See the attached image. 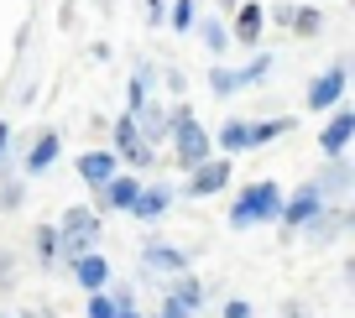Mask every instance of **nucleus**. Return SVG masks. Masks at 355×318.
Wrapping results in <instances>:
<instances>
[{
    "label": "nucleus",
    "instance_id": "nucleus-26",
    "mask_svg": "<svg viewBox=\"0 0 355 318\" xmlns=\"http://www.w3.org/2000/svg\"><path fill=\"white\" fill-rule=\"evenodd\" d=\"M225 318H256V313H251L245 297H230V303H225Z\"/></svg>",
    "mask_w": 355,
    "mask_h": 318
},
{
    "label": "nucleus",
    "instance_id": "nucleus-13",
    "mask_svg": "<svg viewBox=\"0 0 355 318\" xmlns=\"http://www.w3.org/2000/svg\"><path fill=\"white\" fill-rule=\"evenodd\" d=\"M350 136H355V110H350V105H334V121L324 125V136H319L324 157H345V146H350Z\"/></svg>",
    "mask_w": 355,
    "mask_h": 318
},
{
    "label": "nucleus",
    "instance_id": "nucleus-8",
    "mask_svg": "<svg viewBox=\"0 0 355 318\" xmlns=\"http://www.w3.org/2000/svg\"><path fill=\"white\" fill-rule=\"evenodd\" d=\"M136 193H141V177H136V173H115L110 183L94 193V214H110V209L121 214V209L136 204Z\"/></svg>",
    "mask_w": 355,
    "mask_h": 318
},
{
    "label": "nucleus",
    "instance_id": "nucleus-3",
    "mask_svg": "<svg viewBox=\"0 0 355 318\" xmlns=\"http://www.w3.org/2000/svg\"><path fill=\"white\" fill-rule=\"evenodd\" d=\"M173 146H178V162H183V167L209 162V136H204V125L193 121L189 105H178V110H173Z\"/></svg>",
    "mask_w": 355,
    "mask_h": 318
},
{
    "label": "nucleus",
    "instance_id": "nucleus-7",
    "mask_svg": "<svg viewBox=\"0 0 355 318\" xmlns=\"http://www.w3.org/2000/svg\"><path fill=\"white\" fill-rule=\"evenodd\" d=\"M230 177H235L230 157H209V162H199V167H193V177H189V198L225 193V188H230Z\"/></svg>",
    "mask_w": 355,
    "mask_h": 318
},
{
    "label": "nucleus",
    "instance_id": "nucleus-23",
    "mask_svg": "<svg viewBox=\"0 0 355 318\" xmlns=\"http://www.w3.org/2000/svg\"><path fill=\"white\" fill-rule=\"evenodd\" d=\"M37 261L58 266V230H53V224H37Z\"/></svg>",
    "mask_w": 355,
    "mask_h": 318
},
{
    "label": "nucleus",
    "instance_id": "nucleus-5",
    "mask_svg": "<svg viewBox=\"0 0 355 318\" xmlns=\"http://www.w3.org/2000/svg\"><path fill=\"white\" fill-rule=\"evenodd\" d=\"M266 73H272V53L251 58L245 68H209V89L214 94H241L245 84H256V78H266Z\"/></svg>",
    "mask_w": 355,
    "mask_h": 318
},
{
    "label": "nucleus",
    "instance_id": "nucleus-30",
    "mask_svg": "<svg viewBox=\"0 0 355 318\" xmlns=\"http://www.w3.org/2000/svg\"><path fill=\"white\" fill-rule=\"evenodd\" d=\"M220 6H225V11H235V6H241V0H220Z\"/></svg>",
    "mask_w": 355,
    "mask_h": 318
},
{
    "label": "nucleus",
    "instance_id": "nucleus-4",
    "mask_svg": "<svg viewBox=\"0 0 355 318\" xmlns=\"http://www.w3.org/2000/svg\"><path fill=\"white\" fill-rule=\"evenodd\" d=\"M319 214H324V193L313 188V177H309V183H298L288 198H282V214H277V220L288 224V230H309Z\"/></svg>",
    "mask_w": 355,
    "mask_h": 318
},
{
    "label": "nucleus",
    "instance_id": "nucleus-15",
    "mask_svg": "<svg viewBox=\"0 0 355 318\" xmlns=\"http://www.w3.org/2000/svg\"><path fill=\"white\" fill-rule=\"evenodd\" d=\"M272 21L293 26L298 37H313V32L324 26V16H319V11H309V6H272Z\"/></svg>",
    "mask_w": 355,
    "mask_h": 318
},
{
    "label": "nucleus",
    "instance_id": "nucleus-17",
    "mask_svg": "<svg viewBox=\"0 0 355 318\" xmlns=\"http://www.w3.org/2000/svg\"><path fill=\"white\" fill-rule=\"evenodd\" d=\"M58 152H63V136L42 131V136H37V146H32V157H26V173H47V167L58 162Z\"/></svg>",
    "mask_w": 355,
    "mask_h": 318
},
{
    "label": "nucleus",
    "instance_id": "nucleus-20",
    "mask_svg": "<svg viewBox=\"0 0 355 318\" xmlns=\"http://www.w3.org/2000/svg\"><path fill=\"white\" fill-rule=\"evenodd\" d=\"M167 297H173L178 308H189V313H193V308L204 303V282H199V276H193V272H183V276H178V282H173V292H167Z\"/></svg>",
    "mask_w": 355,
    "mask_h": 318
},
{
    "label": "nucleus",
    "instance_id": "nucleus-16",
    "mask_svg": "<svg viewBox=\"0 0 355 318\" xmlns=\"http://www.w3.org/2000/svg\"><path fill=\"white\" fill-rule=\"evenodd\" d=\"M261 26H266V11H261V6H235V42L256 47V42H261Z\"/></svg>",
    "mask_w": 355,
    "mask_h": 318
},
{
    "label": "nucleus",
    "instance_id": "nucleus-14",
    "mask_svg": "<svg viewBox=\"0 0 355 318\" xmlns=\"http://www.w3.org/2000/svg\"><path fill=\"white\" fill-rule=\"evenodd\" d=\"M73 282L84 287V292H105V287H110V261H105L100 251L73 256Z\"/></svg>",
    "mask_w": 355,
    "mask_h": 318
},
{
    "label": "nucleus",
    "instance_id": "nucleus-31",
    "mask_svg": "<svg viewBox=\"0 0 355 318\" xmlns=\"http://www.w3.org/2000/svg\"><path fill=\"white\" fill-rule=\"evenodd\" d=\"M0 318H6V313H0Z\"/></svg>",
    "mask_w": 355,
    "mask_h": 318
},
{
    "label": "nucleus",
    "instance_id": "nucleus-27",
    "mask_svg": "<svg viewBox=\"0 0 355 318\" xmlns=\"http://www.w3.org/2000/svg\"><path fill=\"white\" fill-rule=\"evenodd\" d=\"M157 318H193V313H189V308H178L173 297H167V303H162V313H157Z\"/></svg>",
    "mask_w": 355,
    "mask_h": 318
},
{
    "label": "nucleus",
    "instance_id": "nucleus-9",
    "mask_svg": "<svg viewBox=\"0 0 355 318\" xmlns=\"http://www.w3.org/2000/svg\"><path fill=\"white\" fill-rule=\"evenodd\" d=\"M345 78H350V68H345V63L324 68V73L309 84V110H334V105L345 99Z\"/></svg>",
    "mask_w": 355,
    "mask_h": 318
},
{
    "label": "nucleus",
    "instance_id": "nucleus-21",
    "mask_svg": "<svg viewBox=\"0 0 355 318\" xmlns=\"http://www.w3.org/2000/svg\"><path fill=\"white\" fill-rule=\"evenodd\" d=\"M131 308H121L110 292H89V303H84V318H125Z\"/></svg>",
    "mask_w": 355,
    "mask_h": 318
},
{
    "label": "nucleus",
    "instance_id": "nucleus-28",
    "mask_svg": "<svg viewBox=\"0 0 355 318\" xmlns=\"http://www.w3.org/2000/svg\"><path fill=\"white\" fill-rule=\"evenodd\" d=\"M162 6L167 0H146V21H162Z\"/></svg>",
    "mask_w": 355,
    "mask_h": 318
},
{
    "label": "nucleus",
    "instance_id": "nucleus-24",
    "mask_svg": "<svg viewBox=\"0 0 355 318\" xmlns=\"http://www.w3.org/2000/svg\"><path fill=\"white\" fill-rule=\"evenodd\" d=\"M167 21H173V32H189V26L199 21V6H193V0H173V11H167Z\"/></svg>",
    "mask_w": 355,
    "mask_h": 318
},
{
    "label": "nucleus",
    "instance_id": "nucleus-1",
    "mask_svg": "<svg viewBox=\"0 0 355 318\" xmlns=\"http://www.w3.org/2000/svg\"><path fill=\"white\" fill-rule=\"evenodd\" d=\"M282 214V183L277 177H261V183H245L230 204V230H251V224H272Z\"/></svg>",
    "mask_w": 355,
    "mask_h": 318
},
{
    "label": "nucleus",
    "instance_id": "nucleus-10",
    "mask_svg": "<svg viewBox=\"0 0 355 318\" xmlns=\"http://www.w3.org/2000/svg\"><path fill=\"white\" fill-rule=\"evenodd\" d=\"M73 167H78V177H84V183L94 188V193H100V188L110 183L115 173H121V157H115L110 146H100V152H84V157H78Z\"/></svg>",
    "mask_w": 355,
    "mask_h": 318
},
{
    "label": "nucleus",
    "instance_id": "nucleus-6",
    "mask_svg": "<svg viewBox=\"0 0 355 318\" xmlns=\"http://www.w3.org/2000/svg\"><path fill=\"white\" fill-rule=\"evenodd\" d=\"M110 152L125 157L131 167H152V146L141 141V121H136V115H121V121H115V146Z\"/></svg>",
    "mask_w": 355,
    "mask_h": 318
},
{
    "label": "nucleus",
    "instance_id": "nucleus-19",
    "mask_svg": "<svg viewBox=\"0 0 355 318\" xmlns=\"http://www.w3.org/2000/svg\"><path fill=\"white\" fill-rule=\"evenodd\" d=\"M214 141L225 146V157H235V152H251V125H245V121H225Z\"/></svg>",
    "mask_w": 355,
    "mask_h": 318
},
{
    "label": "nucleus",
    "instance_id": "nucleus-2",
    "mask_svg": "<svg viewBox=\"0 0 355 318\" xmlns=\"http://www.w3.org/2000/svg\"><path fill=\"white\" fill-rule=\"evenodd\" d=\"M53 230H58V256H68V261H73V256L94 251V240L105 235V220L94 214V209H68Z\"/></svg>",
    "mask_w": 355,
    "mask_h": 318
},
{
    "label": "nucleus",
    "instance_id": "nucleus-11",
    "mask_svg": "<svg viewBox=\"0 0 355 318\" xmlns=\"http://www.w3.org/2000/svg\"><path fill=\"white\" fill-rule=\"evenodd\" d=\"M167 204H173V188H167V183H141V193H136V204L125 209V214L141 220V224H152V220L167 214Z\"/></svg>",
    "mask_w": 355,
    "mask_h": 318
},
{
    "label": "nucleus",
    "instance_id": "nucleus-29",
    "mask_svg": "<svg viewBox=\"0 0 355 318\" xmlns=\"http://www.w3.org/2000/svg\"><path fill=\"white\" fill-rule=\"evenodd\" d=\"M6 146H11V125H0V157H6Z\"/></svg>",
    "mask_w": 355,
    "mask_h": 318
},
{
    "label": "nucleus",
    "instance_id": "nucleus-22",
    "mask_svg": "<svg viewBox=\"0 0 355 318\" xmlns=\"http://www.w3.org/2000/svg\"><path fill=\"white\" fill-rule=\"evenodd\" d=\"M288 131H293V115L261 121V125H251V146H266V141H277V136H288Z\"/></svg>",
    "mask_w": 355,
    "mask_h": 318
},
{
    "label": "nucleus",
    "instance_id": "nucleus-12",
    "mask_svg": "<svg viewBox=\"0 0 355 318\" xmlns=\"http://www.w3.org/2000/svg\"><path fill=\"white\" fill-rule=\"evenodd\" d=\"M141 266L183 276V272H189V251H183V245H167V240H146V245H141Z\"/></svg>",
    "mask_w": 355,
    "mask_h": 318
},
{
    "label": "nucleus",
    "instance_id": "nucleus-18",
    "mask_svg": "<svg viewBox=\"0 0 355 318\" xmlns=\"http://www.w3.org/2000/svg\"><path fill=\"white\" fill-rule=\"evenodd\" d=\"M313 188H319L324 198H329V193H345V188H350V167H345L340 157H329V167L313 177Z\"/></svg>",
    "mask_w": 355,
    "mask_h": 318
},
{
    "label": "nucleus",
    "instance_id": "nucleus-25",
    "mask_svg": "<svg viewBox=\"0 0 355 318\" xmlns=\"http://www.w3.org/2000/svg\"><path fill=\"white\" fill-rule=\"evenodd\" d=\"M204 42H209L214 53H225V26L220 21H204Z\"/></svg>",
    "mask_w": 355,
    "mask_h": 318
}]
</instances>
